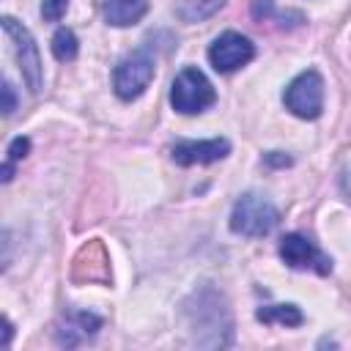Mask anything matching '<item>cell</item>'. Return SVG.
<instances>
[{"label": "cell", "mask_w": 351, "mask_h": 351, "mask_svg": "<svg viewBox=\"0 0 351 351\" xmlns=\"http://www.w3.org/2000/svg\"><path fill=\"white\" fill-rule=\"evenodd\" d=\"M184 315L189 321V332L195 335L197 346H228L230 343V310L214 288L195 291L192 299L184 304Z\"/></svg>", "instance_id": "1"}, {"label": "cell", "mask_w": 351, "mask_h": 351, "mask_svg": "<svg viewBox=\"0 0 351 351\" xmlns=\"http://www.w3.org/2000/svg\"><path fill=\"white\" fill-rule=\"evenodd\" d=\"M277 222H280L277 208L263 195H255V192L241 195L230 211V230L247 239L269 236L277 228Z\"/></svg>", "instance_id": "2"}, {"label": "cell", "mask_w": 351, "mask_h": 351, "mask_svg": "<svg viewBox=\"0 0 351 351\" xmlns=\"http://www.w3.org/2000/svg\"><path fill=\"white\" fill-rule=\"evenodd\" d=\"M217 101V93H214V85L208 82V77L195 69V66H186L176 74L173 80V88H170V104L176 112L181 115H195V112H203L208 110L211 104Z\"/></svg>", "instance_id": "3"}, {"label": "cell", "mask_w": 351, "mask_h": 351, "mask_svg": "<svg viewBox=\"0 0 351 351\" xmlns=\"http://www.w3.org/2000/svg\"><path fill=\"white\" fill-rule=\"evenodd\" d=\"M282 101L296 118H304V121L318 118L321 110H324V80H321V74L315 69H307L299 77H293L288 82L285 93H282Z\"/></svg>", "instance_id": "4"}, {"label": "cell", "mask_w": 351, "mask_h": 351, "mask_svg": "<svg viewBox=\"0 0 351 351\" xmlns=\"http://www.w3.org/2000/svg\"><path fill=\"white\" fill-rule=\"evenodd\" d=\"M3 33H5V38L14 47V55H16V63L22 69V77H25L27 88L33 93H38L41 90V74L44 71H41V55H38V47L33 41L30 30L25 25H19L14 16H3Z\"/></svg>", "instance_id": "5"}, {"label": "cell", "mask_w": 351, "mask_h": 351, "mask_svg": "<svg viewBox=\"0 0 351 351\" xmlns=\"http://www.w3.org/2000/svg\"><path fill=\"white\" fill-rule=\"evenodd\" d=\"M154 80V60L148 52H132L126 55L115 71H112V88L123 101L137 99Z\"/></svg>", "instance_id": "6"}, {"label": "cell", "mask_w": 351, "mask_h": 351, "mask_svg": "<svg viewBox=\"0 0 351 351\" xmlns=\"http://www.w3.org/2000/svg\"><path fill=\"white\" fill-rule=\"evenodd\" d=\"M252 58H255V44L247 36L236 33V30H228V33L217 36L208 47V60L222 74H230V71L247 66Z\"/></svg>", "instance_id": "7"}, {"label": "cell", "mask_w": 351, "mask_h": 351, "mask_svg": "<svg viewBox=\"0 0 351 351\" xmlns=\"http://www.w3.org/2000/svg\"><path fill=\"white\" fill-rule=\"evenodd\" d=\"M280 258L291 269H310L315 274H329L332 271V261L310 239H304L299 233H288V236L280 239Z\"/></svg>", "instance_id": "8"}, {"label": "cell", "mask_w": 351, "mask_h": 351, "mask_svg": "<svg viewBox=\"0 0 351 351\" xmlns=\"http://www.w3.org/2000/svg\"><path fill=\"white\" fill-rule=\"evenodd\" d=\"M230 154V143L225 137H214V140H178L170 148V156L176 165L189 167V165H208L217 159H225Z\"/></svg>", "instance_id": "9"}, {"label": "cell", "mask_w": 351, "mask_h": 351, "mask_svg": "<svg viewBox=\"0 0 351 351\" xmlns=\"http://www.w3.org/2000/svg\"><path fill=\"white\" fill-rule=\"evenodd\" d=\"M71 277L77 282H110V258L99 239L88 241L71 266Z\"/></svg>", "instance_id": "10"}, {"label": "cell", "mask_w": 351, "mask_h": 351, "mask_svg": "<svg viewBox=\"0 0 351 351\" xmlns=\"http://www.w3.org/2000/svg\"><path fill=\"white\" fill-rule=\"evenodd\" d=\"M101 329V318L85 310H69L58 326V343L66 348H74L85 340H90Z\"/></svg>", "instance_id": "11"}, {"label": "cell", "mask_w": 351, "mask_h": 351, "mask_svg": "<svg viewBox=\"0 0 351 351\" xmlns=\"http://www.w3.org/2000/svg\"><path fill=\"white\" fill-rule=\"evenodd\" d=\"M101 11H104L107 25L129 27V25H137L148 14V0H104Z\"/></svg>", "instance_id": "12"}, {"label": "cell", "mask_w": 351, "mask_h": 351, "mask_svg": "<svg viewBox=\"0 0 351 351\" xmlns=\"http://www.w3.org/2000/svg\"><path fill=\"white\" fill-rule=\"evenodd\" d=\"M255 318L263 324H282V326H302L304 315L296 304H266L255 310Z\"/></svg>", "instance_id": "13"}, {"label": "cell", "mask_w": 351, "mask_h": 351, "mask_svg": "<svg viewBox=\"0 0 351 351\" xmlns=\"http://www.w3.org/2000/svg\"><path fill=\"white\" fill-rule=\"evenodd\" d=\"M222 5H225V0H181L176 11L184 22H203V19L214 16Z\"/></svg>", "instance_id": "14"}, {"label": "cell", "mask_w": 351, "mask_h": 351, "mask_svg": "<svg viewBox=\"0 0 351 351\" xmlns=\"http://www.w3.org/2000/svg\"><path fill=\"white\" fill-rule=\"evenodd\" d=\"M77 49H80V44H77L74 30L60 27V30L52 36V55H55L58 60H63V63L74 60V58H77Z\"/></svg>", "instance_id": "15"}, {"label": "cell", "mask_w": 351, "mask_h": 351, "mask_svg": "<svg viewBox=\"0 0 351 351\" xmlns=\"http://www.w3.org/2000/svg\"><path fill=\"white\" fill-rule=\"evenodd\" d=\"M69 0H41V16L47 22H60V16L66 14Z\"/></svg>", "instance_id": "16"}, {"label": "cell", "mask_w": 351, "mask_h": 351, "mask_svg": "<svg viewBox=\"0 0 351 351\" xmlns=\"http://www.w3.org/2000/svg\"><path fill=\"white\" fill-rule=\"evenodd\" d=\"M30 151V140L27 137H14L11 145H8V159L5 162H19L22 156H27Z\"/></svg>", "instance_id": "17"}, {"label": "cell", "mask_w": 351, "mask_h": 351, "mask_svg": "<svg viewBox=\"0 0 351 351\" xmlns=\"http://www.w3.org/2000/svg\"><path fill=\"white\" fill-rule=\"evenodd\" d=\"M14 110H16V96H14V85H11L8 80H5V82H3V112H5V115H11Z\"/></svg>", "instance_id": "18"}, {"label": "cell", "mask_w": 351, "mask_h": 351, "mask_svg": "<svg viewBox=\"0 0 351 351\" xmlns=\"http://www.w3.org/2000/svg\"><path fill=\"white\" fill-rule=\"evenodd\" d=\"M266 165H271V167H285V165H291V156H285V154H280V151H271V154H266Z\"/></svg>", "instance_id": "19"}]
</instances>
